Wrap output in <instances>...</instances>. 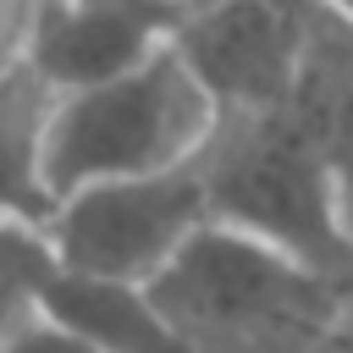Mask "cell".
Here are the masks:
<instances>
[{
    "label": "cell",
    "mask_w": 353,
    "mask_h": 353,
    "mask_svg": "<svg viewBox=\"0 0 353 353\" xmlns=\"http://www.w3.org/2000/svg\"><path fill=\"white\" fill-rule=\"evenodd\" d=\"M210 215L232 221L342 281H353V237L342 226L331 171L298 105L221 116L199 149Z\"/></svg>",
    "instance_id": "obj_2"
},
{
    "label": "cell",
    "mask_w": 353,
    "mask_h": 353,
    "mask_svg": "<svg viewBox=\"0 0 353 353\" xmlns=\"http://www.w3.org/2000/svg\"><path fill=\"white\" fill-rule=\"evenodd\" d=\"M50 110L55 88L50 77L17 50L0 61V226H44L55 210L44 143H50Z\"/></svg>",
    "instance_id": "obj_8"
},
{
    "label": "cell",
    "mask_w": 353,
    "mask_h": 353,
    "mask_svg": "<svg viewBox=\"0 0 353 353\" xmlns=\"http://www.w3.org/2000/svg\"><path fill=\"white\" fill-rule=\"evenodd\" d=\"M171 6H182V11H188V6H199V0H171Z\"/></svg>",
    "instance_id": "obj_14"
},
{
    "label": "cell",
    "mask_w": 353,
    "mask_h": 353,
    "mask_svg": "<svg viewBox=\"0 0 353 353\" xmlns=\"http://www.w3.org/2000/svg\"><path fill=\"white\" fill-rule=\"evenodd\" d=\"M215 121H221L215 99L176 55V44H165L160 55H149L121 77L55 94L44 143L50 188L61 199L83 182L188 165L210 143Z\"/></svg>",
    "instance_id": "obj_3"
},
{
    "label": "cell",
    "mask_w": 353,
    "mask_h": 353,
    "mask_svg": "<svg viewBox=\"0 0 353 353\" xmlns=\"http://www.w3.org/2000/svg\"><path fill=\"white\" fill-rule=\"evenodd\" d=\"M314 28L320 0H199L182 11L171 44L221 116H248L292 105Z\"/></svg>",
    "instance_id": "obj_5"
},
{
    "label": "cell",
    "mask_w": 353,
    "mask_h": 353,
    "mask_svg": "<svg viewBox=\"0 0 353 353\" xmlns=\"http://www.w3.org/2000/svg\"><path fill=\"white\" fill-rule=\"evenodd\" d=\"M0 353H99V347L33 303L28 314H17V320L0 331Z\"/></svg>",
    "instance_id": "obj_11"
},
{
    "label": "cell",
    "mask_w": 353,
    "mask_h": 353,
    "mask_svg": "<svg viewBox=\"0 0 353 353\" xmlns=\"http://www.w3.org/2000/svg\"><path fill=\"white\" fill-rule=\"evenodd\" d=\"M39 309L72 325L77 336H88L99 353H204L193 336H182L165 320V309L138 281L77 276L55 265V276L39 292Z\"/></svg>",
    "instance_id": "obj_7"
},
{
    "label": "cell",
    "mask_w": 353,
    "mask_h": 353,
    "mask_svg": "<svg viewBox=\"0 0 353 353\" xmlns=\"http://www.w3.org/2000/svg\"><path fill=\"white\" fill-rule=\"evenodd\" d=\"M149 298L204 353H265L320 342L353 309V281L210 215L149 281Z\"/></svg>",
    "instance_id": "obj_1"
},
{
    "label": "cell",
    "mask_w": 353,
    "mask_h": 353,
    "mask_svg": "<svg viewBox=\"0 0 353 353\" xmlns=\"http://www.w3.org/2000/svg\"><path fill=\"white\" fill-rule=\"evenodd\" d=\"M292 105H298V116L309 121V132L320 143L342 226L353 237V28H342L325 6H320V28H314L309 66H303V83H298Z\"/></svg>",
    "instance_id": "obj_9"
},
{
    "label": "cell",
    "mask_w": 353,
    "mask_h": 353,
    "mask_svg": "<svg viewBox=\"0 0 353 353\" xmlns=\"http://www.w3.org/2000/svg\"><path fill=\"white\" fill-rule=\"evenodd\" d=\"M182 22L171 0H55L28 17L22 55L50 77L55 94L121 77L160 55Z\"/></svg>",
    "instance_id": "obj_6"
},
{
    "label": "cell",
    "mask_w": 353,
    "mask_h": 353,
    "mask_svg": "<svg viewBox=\"0 0 353 353\" xmlns=\"http://www.w3.org/2000/svg\"><path fill=\"white\" fill-rule=\"evenodd\" d=\"M320 6H325V11H331L342 28H353V0H320Z\"/></svg>",
    "instance_id": "obj_12"
},
{
    "label": "cell",
    "mask_w": 353,
    "mask_h": 353,
    "mask_svg": "<svg viewBox=\"0 0 353 353\" xmlns=\"http://www.w3.org/2000/svg\"><path fill=\"white\" fill-rule=\"evenodd\" d=\"M50 276H55V248H50L44 226L6 221L0 226V331L39 303Z\"/></svg>",
    "instance_id": "obj_10"
},
{
    "label": "cell",
    "mask_w": 353,
    "mask_h": 353,
    "mask_svg": "<svg viewBox=\"0 0 353 353\" xmlns=\"http://www.w3.org/2000/svg\"><path fill=\"white\" fill-rule=\"evenodd\" d=\"M28 6H33V11H39V6H55V0H28ZM33 11H28V17H33Z\"/></svg>",
    "instance_id": "obj_13"
},
{
    "label": "cell",
    "mask_w": 353,
    "mask_h": 353,
    "mask_svg": "<svg viewBox=\"0 0 353 353\" xmlns=\"http://www.w3.org/2000/svg\"><path fill=\"white\" fill-rule=\"evenodd\" d=\"M204 221H210L204 171L199 160H188V165L105 176L61 193L44 221V237L61 270L149 287Z\"/></svg>",
    "instance_id": "obj_4"
}]
</instances>
